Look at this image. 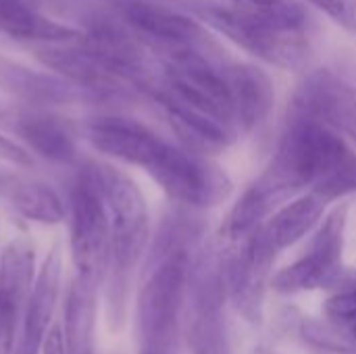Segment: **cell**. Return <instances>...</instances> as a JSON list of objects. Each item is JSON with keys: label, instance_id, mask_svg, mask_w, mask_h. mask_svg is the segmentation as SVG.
Segmentation results:
<instances>
[{"label": "cell", "instance_id": "6da1fadb", "mask_svg": "<svg viewBox=\"0 0 356 354\" xmlns=\"http://www.w3.org/2000/svg\"><path fill=\"white\" fill-rule=\"evenodd\" d=\"M263 179L284 196L292 188L313 186L315 194L334 200L356 190V154L325 123L302 115L284 136Z\"/></svg>", "mask_w": 356, "mask_h": 354}, {"label": "cell", "instance_id": "7a4b0ae2", "mask_svg": "<svg viewBox=\"0 0 356 354\" xmlns=\"http://www.w3.org/2000/svg\"><path fill=\"white\" fill-rule=\"evenodd\" d=\"M83 171L92 177L108 215L113 273L108 288V319L113 328H119L123 323L127 273L140 259L148 238V207L136 182L115 167L90 163Z\"/></svg>", "mask_w": 356, "mask_h": 354}, {"label": "cell", "instance_id": "3957f363", "mask_svg": "<svg viewBox=\"0 0 356 354\" xmlns=\"http://www.w3.org/2000/svg\"><path fill=\"white\" fill-rule=\"evenodd\" d=\"M173 100L232 129L236 125L234 106L225 75L192 48L171 50L167 58V86Z\"/></svg>", "mask_w": 356, "mask_h": 354}, {"label": "cell", "instance_id": "277c9868", "mask_svg": "<svg viewBox=\"0 0 356 354\" xmlns=\"http://www.w3.org/2000/svg\"><path fill=\"white\" fill-rule=\"evenodd\" d=\"M196 15L232 40L248 54L286 69H294L305 61V40L300 33H282L259 19L234 8L232 4H200Z\"/></svg>", "mask_w": 356, "mask_h": 354}, {"label": "cell", "instance_id": "5b68a950", "mask_svg": "<svg viewBox=\"0 0 356 354\" xmlns=\"http://www.w3.org/2000/svg\"><path fill=\"white\" fill-rule=\"evenodd\" d=\"M71 259L77 275L100 282L111 259V225L104 202L81 171L71 190Z\"/></svg>", "mask_w": 356, "mask_h": 354}, {"label": "cell", "instance_id": "8992f818", "mask_svg": "<svg viewBox=\"0 0 356 354\" xmlns=\"http://www.w3.org/2000/svg\"><path fill=\"white\" fill-rule=\"evenodd\" d=\"M186 273V255L175 252L165 259L144 284L138 300V323L146 348L167 353L177 328Z\"/></svg>", "mask_w": 356, "mask_h": 354}, {"label": "cell", "instance_id": "52a82bcc", "mask_svg": "<svg viewBox=\"0 0 356 354\" xmlns=\"http://www.w3.org/2000/svg\"><path fill=\"white\" fill-rule=\"evenodd\" d=\"M86 131L98 152L142 167L150 175L161 169L173 148L146 125L123 117H94Z\"/></svg>", "mask_w": 356, "mask_h": 354}, {"label": "cell", "instance_id": "ba28073f", "mask_svg": "<svg viewBox=\"0 0 356 354\" xmlns=\"http://www.w3.org/2000/svg\"><path fill=\"white\" fill-rule=\"evenodd\" d=\"M35 58L48 67V71L60 75L88 96L113 98L125 92L129 86L119 75H115L100 58H96L88 48L81 46L79 38L60 44H42L33 50Z\"/></svg>", "mask_w": 356, "mask_h": 354}, {"label": "cell", "instance_id": "9c48e42d", "mask_svg": "<svg viewBox=\"0 0 356 354\" xmlns=\"http://www.w3.org/2000/svg\"><path fill=\"white\" fill-rule=\"evenodd\" d=\"M342 230L344 213L332 215L315 238L311 252L294 265L282 269L273 277V288L280 292H298L327 284L336 275V267L342 257Z\"/></svg>", "mask_w": 356, "mask_h": 354}, {"label": "cell", "instance_id": "30bf717a", "mask_svg": "<svg viewBox=\"0 0 356 354\" xmlns=\"http://www.w3.org/2000/svg\"><path fill=\"white\" fill-rule=\"evenodd\" d=\"M0 119H10L13 131L35 154L54 163H73L77 156L75 131L67 119L46 108L27 106L10 113L0 111Z\"/></svg>", "mask_w": 356, "mask_h": 354}, {"label": "cell", "instance_id": "8fae6325", "mask_svg": "<svg viewBox=\"0 0 356 354\" xmlns=\"http://www.w3.org/2000/svg\"><path fill=\"white\" fill-rule=\"evenodd\" d=\"M60 273H63V259L58 248H52L46 261L42 263L33 288L29 292V298L25 303L21 334L13 354H42L46 330L50 325L60 292Z\"/></svg>", "mask_w": 356, "mask_h": 354}, {"label": "cell", "instance_id": "7c38bea8", "mask_svg": "<svg viewBox=\"0 0 356 354\" xmlns=\"http://www.w3.org/2000/svg\"><path fill=\"white\" fill-rule=\"evenodd\" d=\"M0 92L38 108L52 104H73L88 96L52 71L31 69L4 54H0Z\"/></svg>", "mask_w": 356, "mask_h": 354}, {"label": "cell", "instance_id": "4fadbf2b", "mask_svg": "<svg viewBox=\"0 0 356 354\" xmlns=\"http://www.w3.org/2000/svg\"><path fill=\"white\" fill-rule=\"evenodd\" d=\"M119 15L123 23L142 35L169 46L171 50L190 48L200 35L202 27L190 15L144 2V0H123L119 4Z\"/></svg>", "mask_w": 356, "mask_h": 354}, {"label": "cell", "instance_id": "5bb4252c", "mask_svg": "<svg viewBox=\"0 0 356 354\" xmlns=\"http://www.w3.org/2000/svg\"><path fill=\"white\" fill-rule=\"evenodd\" d=\"M79 42L96 58H100L115 75L127 83H136L144 71V56L136 40L111 19H96L81 31Z\"/></svg>", "mask_w": 356, "mask_h": 354}, {"label": "cell", "instance_id": "9a60e30c", "mask_svg": "<svg viewBox=\"0 0 356 354\" xmlns=\"http://www.w3.org/2000/svg\"><path fill=\"white\" fill-rule=\"evenodd\" d=\"M225 81L232 96L236 125L242 129H252L259 125L271 111L275 100L273 81L257 65H234L225 73Z\"/></svg>", "mask_w": 356, "mask_h": 354}, {"label": "cell", "instance_id": "2e32d148", "mask_svg": "<svg viewBox=\"0 0 356 354\" xmlns=\"http://www.w3.org/2000/svg\"><path fill=\"white\" fill-rule=\"evenodd\" d=\"M0 33L23 42L60 44L77 40L81 29L44 15L33 0H0Z\"/></svg>", "mask_w": 356, "mask_h": 354}, {"label": "cell", "instance_id": "e0dca14e", "mask_svg": "<svg viewBox=\"0 0 356 354\" xmlns=\"http://www.w3.org/2000/svg\"><path fill=\"white\" fill-rule=\"evenodd\" d=\"M98 282L75 275L65 298V353L94 354Z\"/></svg>", "mask_w": 356, "mask_h": 354}, {"label": "cell", "instance_id": "ac0fdd59", "mask_svg": "<svg viewBox=\"0 0 356 354\" xmlns=\"http://www.w3.org/2000/svg\"><path fill=\"white\" fill-rule=\"evenodd\" d=\"M325 204L327 200L315 192H309L286 204L277 215H273L269 225L263 230V238L269 244V248L277 252L282 248L296 244L321 219Z\"/></svg>", "mask_w": 356, "mask_h": 354}, {"label": "cell", "instance_id": "d6986e66", "mask_svg": "<svg viewBox=\"0 0 356 354\" xmlns=\"http://www.w3.org/2000/svg\"><path fill=\"white\" fill-rule=\"evenodd\" d=\"M35 248L27 238L10 240L0 257V298L19 313L25 309L33 288Z\"/></svg>", "mask_w": 356, "mask_h": 354}, {"label": "cell", "instance_id": "ffe728a7", "mask_svg": "<svg viewBox=\"0 0 356 354\" xmlns=\"http://www.w3.org/2000/svg\"><path fill=\"white\" fill-rule=\"evenodd\" d=\"M25 219L44 223V225H56L65 219V207L56 192L38 182V179H27L21 175L17 186L6 198Z\"/></svg>", "mask_w": 356, "mask_h": 354}, {"label": "cell", "instance_id": "44dd1931", "mask_svg": "<svg viewBox=\"0 0 356 354\" xmlns=\"http://www.w3.org/2000/svg\"><path fill=\"white\" fill-rule=\"evenodd\" d=\"M232 6L282 33H300L307 15L296 0H232Z\"/></svg>", "mask_w": 356, "mask_h": 354}, {"label": "cell", "instance_id": "7402d4cb", "mask_svg": "<svg viewBox=\"0 0 356 354\" xmlns=\"http://www.w3.org/2000/svg\"><path fill=\"white\" fill-rule=\"evenodd\" d=\"M325 313L332 321L348 328L356 336V290H346L332 296L325 305Z\"/></svg>", "mask_w": 356, "mask_h": 354}, {"label": "cell", "instance_id": "603a6c76", "mask_svg": "<svg viewBox=\"0 0 356 354\" xmlns=\"http://www.w3.org/2000/svg\"><path fill=\"white\" fill-rule=\"evenodd\" d=\"M19 311L0 298V354L15 353V332L19 321Z\"/></svg>", "mask_w": 356, "mask_h": 354}, {"label": "cell", "instance_id": "cb8c5ba5", "mask_svg": "<svg viewBox=\"0 0 356 354\" xmlns=\"http://www.w3.org/2000/svg\"><path fill=\"white\" fill-rule=\"evenodd\" d=\"M0 161H6V163L19 165V167H31V163H33L31 152L4 134H0Z\"/></svg>", "mask_w": 356, "mask_h": 354}, {"label": "cell", "instance_id": "d4e9b609", "mask_svg": "<svg viewBox=\"0 0 356 354\" xmlns=\"http://www.w3.org/2000/svg\"><path fill=\"white\" fill-rule=\"evenodd\" d=\"M42 354H67L65 353V340H63V332L58 325L50 328L42 346Z\"/></svg>", "mask_w": 356, "mask_h": 354}, {"label": "cell", "instance_id": "484cf974", "mask_svg": "<svg viewBox=\"0 0 356 354\" xmlns=\"http://www.w3.org/2000/svg\"><path fill=\"white\" fill-rule=\"evenodd\" d=\"M21 179V175L13 169H8L6 165L0 163V196L8 198V194L13 192V188L17 186V182Z\"/></svg>", "mask_w": 356, "mask_h": 354}, {"label": "cell", "instance_id": "4316f807", "mask_svg": "<svg viewBox=\"0 0 356 354\" xmlns=\"http://www.w3.org/2000/svg\"><path fill=\"white\" fill-rule=\"evenodd\" d=\"M313 6H317L319 10H323L325 15L334 17V19H342L346 13L344 0H309Z\"/></svg>", "mask_w": 356, "mask_h": 354}, {"label": "cell", "instance_id": "83f0119b", "mask_svg": "<svg viewBox=\"0 0 356 354\" xmlns=\"http://www.w3.org/2000/svg\"><path fill=\"white\" fill-rule=\"evenodd\" d=\"M259 354H267V353H259Z\"/></svg>", "mask_w": 356, "mask_h": 354}]
</instances>
